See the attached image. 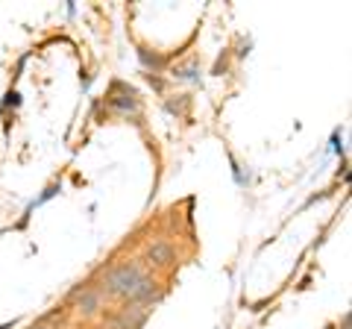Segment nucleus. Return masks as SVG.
I'll return each mask as SVG.
<instances>
[{
	"mask_svg": "<svg viewBox=\"0 0 352 329\" xmlns=\"http://www.w3.org/2000/svg\"><path fill=\"white\" fill-rule=\"evenodd\" d=\"M150 273V268L144 265V259H126V262H118V265H112L106 273H103V279L97 282V288L103 291V297L106 300H120V303H126L129 300V294L135 291V285L144 279Z\"/></svg>",
	"mask_w": 352,
	"mask_h": 329,
	"instance_id": "1",
	"label": "nucleus"
},
{
	"mask_svg": "<svg viewBox=\"0 0 352 329\" xmlns=\"http://www.w3.org/2000/svg\"><path fill=\"white\" fill-rule=\"evenodd\" d=\"M144 265L147 268H170L176 265V244L170 238H153L144 247Z\"/></svg>",
	"mask_w": 352,
	"mask_h": 329,
	"instance_id": "3",
	"label": "nucleus"
},
{
	"mask_svg": "<svg viewBox=\"0 0 352 329\" xmlns=\"http://www.w3.org/2000/svg\"><path fill=\"white\" fill-rule=\"evenodd\" d=\"M106 297L103 291L97 288L94 282H85V285H76L71 291V309L76 317H82V321H94V317H100L106 312Z\"/></svg>",
	"mask_w": 352,
	"mask_h": 329,
	"instance_id": "2",
	"label": "nucleus"
},
{
	"mask_svg": "<svg viewBox=\"0 0 352 329\" xmlns=\"http://www.w3.org/2000/svg\"><path fill=\"white\" fill-rule=\"evenodd\" d=\"M53 317H56V312H53V315H44L41 321L32 323V329H59V321H53Z\"/></svg>",
	"mask_w": 352,
	"mask_h": 329,
	"instance_id": "4",
	"label": "nucleus"
}]
</instances>
